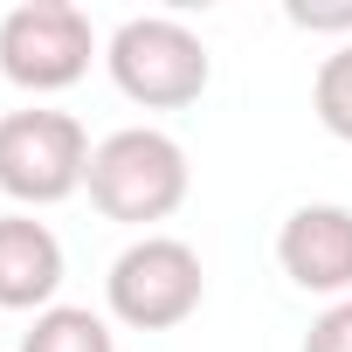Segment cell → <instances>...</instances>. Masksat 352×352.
<instances>
[{"label":"cell","instance_id":"obj_1","mask_svg":"<svg viewBox=\"0 0 352 352\" xmlns=\"http://www.w3.org/2000/svg\"><path fill=\"white\" fill-rule=\"evenodd\" d=\"M83 187H90L104 221H124V228L166 221L187 201V152H180V138H166L152 124H124L90 152V180Z\"/></svg>","mask_w":352,"mask_h":352},{"label":"cell","instance_id":"obj_2","mask_svg":"<svg viewBox=\"0 0 352 352\" xmlns=\"http://www.w3.org/2000/svg\"><path fill=\"white\" fill-rule=\"evenodd\" d=\"M104 63H111V83H118L131 104H145V111L201 104V90H208V76H214L208 42H201L187 21H173V14H131V21L111 35Z\"/></svg>","mask_w":352,"mask_h":352},{"label":"cell","instance_id":"obj_3","mask_svg":"<svg viewBox=\"0 0 352 352\" xmlns=\"http://www.w3.org/2000/svg\"><path fill=\"white\" fill-rule=\"evenodd\" d=\"M90 131L69 111H8L0 118V194L21 208H56L90 180Z\"/></svg>","mask_w":352,"mask_h":352},{"label":"cell","instance_id":"obj_4","mask_svg":"<svg viewBox=\"0 0 352 352\" xmlns=\"http://www.w3.org/2000/svg\"><path fill=\"white\" fill-rule=\"evenodd\" d=\"M201 256L187 242H173V235H138L111 276H104V297H111V318L131 324V331H173V324H187L201 311Z\"/></svg>","mask_w":352,"mask_h":352},{"label":"cell","instance_id":"obj_5","mask_svg":"<svg viewBox=\"0 0 352 352\" xmlns=\"http://www.w3.org/2000/svg\"><path fill=\"white\" fill-rule=\"evenodd\" d=\"M90 56H97L90 14L69 8V0H21L0 21V76L14 90H35V97L69 90V83H83Z\"/></svg>","mask_w":352,"mask_h":352},{"label":"cell","instance_id":"obj_6","mask_svg":"<svg viewBox=\"0 0 352 352\" xmlns=\"http://www.w3.org/2000/svg\"><path fill=\"white\" fill-rule=\"evenodd\" d=\"M276 263L297 290L318 297H345L352 290V208L338 201H311L276 228Z\"/></svg>","mask_w":352,"mask_h":352},{"label":"cell","instance_id":"obj_7","mask_svg":"<svg viewBox=\"0 0 352 352\" xmlns=\"http://www.w3.org/2000/svg\"><path fill=\"white\" fill-rule=\"evenodd\" d=\"M63 290V242L35 214H0V311H49Z\"/></svg>","mask_w":352,"mask_h":352},{"label":"cell","instance_id":"obj_8","mask_svg":"<svg viewBox=\"0 0 352 352\" xmlns=\"http://www.w3.org/2000/svg\"><path fill=\"white\" fill-rule=\"evenodd\" d=\"M21 352H118L111 324L83 304H49L28 331H21Z\"/></svg>","mask_w":352,"mask_h":352},{"label":"cell","instance_id":"obj_9","mask_svg":"<svg viewBox=\"0 0 352 352\" xmlns=\"http://www.w3.org/2000/svg\"><path fill=\"white\" fill-rule=\"evenodd\" d=\"M311 111H318V124H324L331 138H345V145H352V42H345V49H331V56L318 63Z\"/></svg>","mask_w":352,"mask_h":352},{"label":"cell","instance_id":"obj_10","mask_svg":"<svg viewBox=\"0 0 352 352\" xmlns=\"http://www.w3.org/2000/svg\"><path fill=\"white\" fill-rule=\"evenodd\" d=\"M304 352H352V297H338V304L304 331Z\"/></svg>","mask_w":352,"mask_h":352}]
</instances>
